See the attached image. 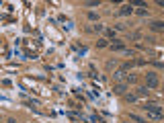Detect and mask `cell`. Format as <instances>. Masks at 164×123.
<instances>
[{"mask_svg": "<svg viewBox=\"0 0 164 123\" xmlns=\"http://www.w3.org/2000/svg\"><path fill=\"white\" fill-rule=\"evenodd\" d=\"M115 94H123V92H125V90H127V84H125V82H119V84H115Z\"/></svg>", "mask_w": 164, "mask_h": 123, "instance_id": "cell-4", "label": "cell"}, {"mask_svg": "<svg viewBox=\"0 0 164 123\" xmlns=\"http://www.w3.org/2000/svg\"><path fill=\"white\" fill-rule=\"evenodd\" d=\"M141 109L148 111V115H150L152 119H162V107H160L158 103H146Z\"/></svg>", "mask_w": 164, "mask_h": 123, "instance_id": "cell-1", "label": "cell"}, {"mask_svg": "<svg viewBox=\"0 0 164 123\" xmlns=\"http://www.w3.org/2000/svg\"><path fill=\"white\" fill-rule=\"evenodd\" d=\"M133 8H131V4H123L121 8H119V14H131Z\"/></svg>", "mask_w": 164, "mask_h": 123, "instance_id": "cell-5", "label": "cell"}, {"mask_svg": "<svg viewBox=\"0 0 164 123\" xmlns=\"http://www.w3.org/2000/svg\"><path fill=\"white\" fill-rule=\"evenodd\" d=\"M107 45H109V43H107V39H99V47H107Z\"/></svg>", "mask_w": 164, "mask_h": 123, "instance_id": "cell-14", "label": "cell"}, {"mask_svg": "<svg viewBox=\"0 0 164 123\" xmlns=\"http://www.w3.org/2000/svg\"><path fill=\"white\" fill-rule=\"evenodd\" d=\"M158 84H160L158 72H148V74H146V88L154 90V88H158Z\"/></svg>", "mask_w": 164, "mask_h": 123, "instance_id": "cell-2", "label": "cell"}, {"mask_svg": "<svg viewBox=\"0 0 164 123\" xmlns=\"http://www.w3.org/2000/svg\"><path fill=\"white\" fill-rule=\"evenodd\" d=\"M129 117H131L133 121H138V123H146V121H144V119H141V117H140V115H135V113H131Z\"/></svg>", "mask_w": 164, "mask_h": 123, "instance_id": "cell-9", "label": "cell"}, {"mask_svg": "<svg viewBox=\"0 0 164 123\" xmlns=\"http://www.w3.org/2000/svg\"><path fill=\"white\" fill-rule=\"evenodd\" d=\"M90 119H93L94 123H103V119H101V117H99V115H93V117H90Z\"/></svg>", "mask_w": 164, "mask_h": 123, "instance_id": "cell-13", "label": "cell"}, {"mask_svg": "<svg viewBox=\"0 0 164 123\" xmlns=\"http://www.w3.org/2000/svg\"><path fill=\"white\" fill-rule=\"evenodd\" d=\"M6 123H17V119H12V117H11V119H8Z\"/></svg>", "mask_w": 164, "mask_h": 123, "instance_id": "cell-16", "label": "cell"}, {"mask_svg": "<svg viewBox=\"0 0 164 123\" xmlns=\"http://www.w3.org/2000/svg\"><path fill=\"white\" fill-rule=\"evenodd\" d=\"M150 27H152L154 31H164V23L162 21H152V25H150Z\"/></svg>", "mask_w": 164, "mask_h": 123, "instance_id": "cell-6", "label": "cell"}, {"mask_svg": "<svg viewBox=\"0 0 164 123\" xmlns=\"http://www.w3.org/2000/svg\"><path fill=\"white\" fill-rule=\"evenodd\" d=\"M107 37H109L111 41H115V31H113V29H109V31H107Z\"/></svg>", "mask_w": 164, "mask_h": 123, "instance_id": "cell-10", "label": "cell"}, {"mask_svg": "<svg viewBox=\"0 0 164 123\" xmlns=\"http://www.w3.org/2000/svg\"><path fill=\"white\" fill-rule=\"evenodd\" d=\"M125 101H127V103H133V101H135V94H125Z\"/></svg>", "mask_w": 164, "mask_h": 123, "instance_id": "cell-12", "label": "cell"}, {"mask_svg": "<svg viewBox=\"0 0 164 123\" xmlns=\"http://www.w3.org/2000/svg\"><path fill=\"white\" fill-rule=\"evenodd\" d=\"M99 4H101L99 0H86L84 2V6H99Z\"/></svg>", "mask_w": 164, "mask_h": 123, "instance_id": "cell-8", "label": "cell"}, {"mask_svg": "<svg viewBox=\"0 0 164 123\" xmlns=\"http://www.w3.org/2000/svg\"><path fill=\"white\" fill-rule=\"evenodd\" d=\"M109 47H111L113 51H121V49H125V45H123V41H119V39H115V41H113V43L109 45Z\"/></svg>", "mask_w": 164, "mask_h": 123, "instance_id": "cell-3", "label": "cell"}, {"mask_svg": "<svg viewBox=\"0 0 164 123\" xmlns=\"http://www.w3.org/2000/svg\"><path fill=\"white\" fill-rule=\"evenodd\" d=\"M88 19H90V21H96L99 17H96V12H90V14H88Z\"/></svg>", "mask_w": 164, "mask_h": 123, "instance_id": "cell-15", "label": "cell"}, {"mask_svg": "<svg viewBox=\"0 0 164 123\" xmlns=\"http://www.w3.org/2000/svg\"><path fill=\"white\" fill-rule=\"evenodd\" d=\"M123 74H125L123 70H117V72H115V80H121V78H123Z\"/></svg>", "mask_w": 164, "mask_h": 123, "instance_id": "cell-11", "label": "cell"}, {"mask_svg": "<svg viewBox=\"0 0 164 123\" xmlns=\"http://www.w3.org/2000/svg\"><path fill=\"white\" fill-rule=\"evenodd\" d=\"M148 92L150 90L146 88V86H141V88H138V97H148Z\"/></svg>", "mask_w": 164, "mask_h": 123, "instance_id": "cell-7", "label": "cell"}]
</instances>
